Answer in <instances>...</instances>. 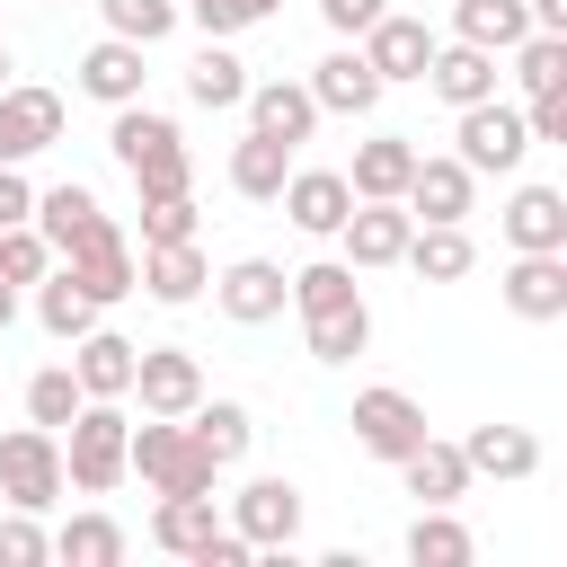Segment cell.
Listing matches in <instances>:
<instances>
[{
	"mask_svg": "<svg viewBox=\"0 0 567 567\" xmlns=\"http://www.w3.org/2000/svg\"><path fill=\"white\" fill-rule=\"evenodd\" d=\"M425 89L443 97V106H478V97H496V53H478V44H434V62H425Z\"/></svg>",
	"mask_w": 567,
	"mask_h": 567,
	"instance_id": "25",
	"label": "cell"
},
{
	"mask_svg": "<svg viewBox=\"0 0 567 567\" xmlns=\"http://www.w3.org/2000/svg\"><path fill=\"white\" fill-rule=\"evenodd\" d=\"M204 292L221 301V319H230V328H266V319H284V292H292V275H284L275 257H230V266H221Z\"/></svg>",
	"mask_w": 567,
	"mask_h": 567,
	"instance_id": "9",
	"label": "cell"
},
{
	"mask_svg": "<svg viewBox=\"0 0 567 567\" xmlns=\"http://www.w3.org/2000/svg\"><path fill=\"white\" fill-rule=\"evenodd\" d=\"M124 399H142V416H186V408L204 399V363H195L186 346H142Z\"/></svg>",
	"mask_w": 567,
	"mask_h": 567,
	"instance_id": "11",
	"label": "cell"
},
{
	"mask_svg": "<svg viewBox=\"0 0 567 567\" xmlns=\"http://www.w3.org/2000/svg\"><path fill=\"white\" fill-rule=\"evenodd\" d=\"M97 18H106V35H133V44H168L177 35V0H97Z\"/></svg>",
	"mask_w": 567,
	"mask_h": 567,
	"instance_id": "38",
	"label": "cell"
},
{
	"mask_svg": "<svg viewBox=\"0 0 567 567\" xmlns=\"http://www.w3.org/2000/svg\"><path fill=\"white\" fill-rule=\"evenodd\" d=\"M461 461H470V478H532L540 470V434L532 425H470L461 434Z\"/></svg>",
	"mask_w": 567,
	"mask_h": 567,
	"instance_id": "21",
	"label": "cell"
},
{
	"mask_svg": "<svg viewBox=\"0 0 567 567\" xmlns=\"http://www.w3.org/2000/svg\"><path fill=\"white\" fill-rule=\"evenodd\" d=\"M284 177H292V142H275V133H239V142H230V195L275 204Z\"/></svg>",
	"mask_w": 567,
	"mask_h": 567,
	"instance_id": "26",
	"label": "cell"
},
{
	"mask_svg": "<svg viewBox=\"0 0 567 567\" xmlns=\"http://www.w3.org/2000/svg\"><path fill=\"white\" fill-rule=\"evenodd\" d=\"M9 328H18V284L0 275V337H9Z\"/></svg>",
	"mask_w": 567,
	"mask_h": 567,
	"instance_id": "51",
	"label": "cell"
},
{
	"mask_svg": "<svg viewBox=\"0 0 567 567\" xmlns=\"http://www.w3.org/2000/svg\"><path fill=\"white\" fill-rule=\"evenodd\" d=\"M514 80H523V97H540V89H567V35H523L514 44Z\"/></svg>",
	"mask_w": 567,
	"mask_h": 567,
	"instance_id": "40",
	"label": "cell"
},
{
	"mask_svg": "<svg viewBox=\"0 0 567 567\" xmlns=\"http://www.w3.org/2000/svg\"><path fill=\"white\" fill-rule=\"evenodd\" d=\"M399 478H408V496L416 505H461L470 496V461H461V443H443V434H425L408 461H390Z\"/></svg>",
	"mask_w": 567,
	"mask_h": 567,
	"instance_id": "24",
	"label": "cell"
},
{
	"mask_svg": "<svg viewBox=\"0 0 567 567\" xmlns=\"http://www.w3.org/2000/svg\"><path fill=\"white\" fill-rule=\"evenodd\" d=\"M44 558H53V532L9 505V514H0V567H44Z\"/></svg>",
	"mask_w": 567,
	"mask_h": 567,
	"instance_id": "43",
	"label": "cell"
},
{
	"mask_svg": "<svg viewBox=\"0 0 567 567\" xmlns=\"http://www.w3.org/2000/svg\"><path fill=\"white\" fill-rule=\"evenodd\" d=\"M53 142H62V97L35 80H9L0 89V159H35Z\"/></svg>",
	"mask_w": 567,
	"mask_h": 567,
	"instance_id": "14",
	"label": "cell"
},
{
	"mask_svg": "<svg viewBox=\"0 0 567 567\" xmlns=\"http://www.w3.org/2000/svg\"><path fill=\"white\" fill-rule=\"evenodd\" d=\"M346 425H354V443H363L372 461H408V452L434 434V425H425V408H416L399 381H372V390H354Z\"/></svg>",
	"mask_w": 567,
	"mask_h": 567,
	"instance_id": "6",
	"label": "cell"
},
{
	"mask_svg": "<svg viewBox=\"0 0 567 567\" xmlns=\"http://www.w3.org/2000/svg\"><path fill=\"white\" fill-rule=\"evenodd\" d=\"M62 496H71V478H62V434H53V425H9V434H0V505L44 514V505H62Z\"/></svg>",
	"mask_w": 567,
	"mask_h": 567,
	"instance_id": "3",
	"label": "cell"
},
{
	"mask_svg": "<svg viewBox=\"0 0 567 567\" xmlns=\"http://www.w3.org/2000/svg\"><path fill=\"white\" fill-rule=\"evenodd\" d=\"M9 221H35V186H27V159H0V230Z\"/></svg>",
	"mask_w": 567,
	"mask_h": 567,
	"instance_id": "47",
	"label": "cell"
},
{
	"mask_svg": "<svg viewBox=\"0 0 567 567\" xmlns=\"http://www.w3.org/2000/svg\"><path fill=\"white\" fill-rule=\"evenodd\" d=\"M354 292H363V284H354V266H346V257H319V266H301V275H292V292H284V301L310 319V310H328V301H354Z\"/></svg>",
	"mask_w": 567,
	"mask_h": 567,
	"instance_id": "41",
	"label": "cell"
},
{
	"mask_svg": "<svg viewBox=\"0 0 567 567\" xmlns=\"http://www.w3.org/2000/svg\"><path fill=\"white\" fill-rule=\"evenodd\" d=\"M0 275H9L18 292L44 284V275H53V239H44L35 221H9V230H0Z\"/></svg>",
	"mask_w": 567,
	"mask_h": 567,
	"instance_id": "42",
	"label": "cell"
},
{
	"mask_svg": "<svg viewBox=\"0 0 567 567\" xmlns=\"http://www.w3.org/2000/svg\"><path fill=\"white\" fill-rule=\"evenodd\" d=\"M319 18H328V27L346 35V44H354V35H363V27L381 18V0H319Z\"/></svg>",
	"mask_w": 567,
	"mask_h": 567,
	"instance_id": "48",
	"label": "cell"
},
{
	"mask_svg": "<svg viewBox=\"0 0 567 567\" xmlns=\"http://www.w3.org/2000/svg\"><path fill=\"white\" fill-rule=\"evenodd\" d=\"M186 425H195V443H204L221 470H239V461H248V443H257V416H248L239 399H213V390L186 408Z\"/></svg>",
	"mask_w": 567,
	"mask_h": 567,
	"instance_id": "30",
	"label": "cell"
},
{
	"mask_svg": "<svg viewBox=\"0 0 567 567\" xmlns=\"http://www.w3.org/2000/svg\"><path fill=\"white\" fill-rule=\"evenodd\" d=\"M124 434H133L124 399H80V416L62 425V478L80 496H106L124 478Z\"/></svg>",
	"mask_w": 567,
	"mask_h": 567,
	"instance_id": "2",
	"label": "cell"
},
{
	"mask_svg": "<svg viewBox=\"0 0 567 567\" xmlns=\"http://www.w3.org/2000/svg\"><path fill=\"white\" fill-rule=\"evenodd\" d=\"M89 221H97V195H89L80 177H62V186H35V230L53 239V257H62V248H71Z\"/></svg>",
	"mask_w": 567,
	"mask_h": 567,
	"instance_id": "36",
	"label": "cell"
},
{
	"mask_svg": "<svg viewBox=\"0 0 567 567\" xmlns=\"http://www.w3.org/2000/svg\"><path fill=\"white\" fill-rule=\"evenodd\" d=\"M470 558H478L470 523H461L452 505H416V523H408V567H470Z\"/></svg>",
	"mask_w": 567,
	"mask_h": 567,
	"instance_id": "31",
	"label": "cell"
},
{
	"mask_svg": "<svg viewBox=\"0 0 567 567\" xmlns=\"http://www.w3.org/2000/svg\"><path fill=\"white\" fill-rule=\"evenodd\" d=\"M496 292H505V310L532 319V328L567 319V248H514V266L496 275Z\"/></svg>",
	"mask_w": 567,
	"mask_h": 567,
	"instance_id": "8",
	"label": "cell"
},
{
	"mask_svg": "<svg viewBox=\"0 0 567 567\" xmlns=\"http://www.w3.org/2000/svg\"><path fill=\"white\" fill-rule=\"evenodd\" d=\"M301 337H310V363H354V354L372 346V310H363V292H354V301L310 310V319H301Z\"/></svg>",
	"mask_w": 567,
	"mask_h": 567,
	"instance_id": "29",
	"label": "cell"
},
{
	"mask_svg": "<svg viewBox=\"0 0 567 567\" xmlns=\"http://www.w3.org/2000/svg\"><path fill=\"white\" fill-rule=\"evenodd\" d=\"M35 319H44V337H62V346H71V337H89V328H97V301L53 266V275L35 284Z\"/></svg>",
	"mask_w": 567,
	"mask_h": 567,
	"instance_id": "37",
	"label": "cell"
},
{
	"mask_svg": "<svg viewBox=\"0 0 567 567\" xmlns=\"http://www.w3.org/2000/svg\"><path fill=\"white\" fill-rule=\"evenodd\" d=\"M133 337H115V328H89V337H71V381L89 390V399H124L133 390Z\"/></svg>",
	"mask_w": 567,
	"mask_h": 567,
	"instance_id": "23",
	"label": "cell"
},
{
	"mask_svg": "<svg viewBox=\"0 0 567 567\" xmlns=\"http://www.w3.org/2000/svg\"><path fill=\"white\" fill-rule=\"evenodd\" d=\"M399 266H416V284H461V275L478 266V248H470V230H461V221H416Z\"/></svg>",
	"mask_w": 567,
	"mask_h": 567,
	"instance_id": "27",
	"label": "cell"
},
{
	"mask_svg": "<svg viewBox=\"0 0 567 567\" xmlns=\"http://www.w3.org/2000/svg\"><path fill=\"white\" fill-rule=\"evenodd\" d=\"M142 53L151 44H133V35H97L89 53H80V97H97V106H133L142 97Z\"/></svg>",
	"mask_w": 567,
	"mask_h": 567,
	"instance_id": "18",
	"label": "cell"
},
{
	"mask_svg": "<svg viewBox=\"0 0 567 567\" xmlns=\"http://www.w3.org/2000/svg\"><path fill=\"white\" fill-rule=\"evenodd\" d=\"M230 532H239L257 558H284V549L301 540V487L275 478V470L239 478V496H230Z\"/></svg>",
	"mask_w": 567,
	"mask_h": 567,
	"instance_id": "5",
	"label": "cell"
},
{
	"mask_svg": "<svg viewBox=\"0 0 567 567\" xmlns=\"http://www.w3.org/2000/svg\"><path fill=\"white\" fill-rule=\"evenodd\" d=\"M523 9H532V27H540V35H567V0H523Z\"/></svg>",
	"mask_w": 567,
	"mask_h": 567,
	"instance_id": "50",
	"label": "cell"
},
{
	"mask_svg": "<svg viewBox=\"0 0 567 567\" xmlns=\"http://www.w3.org/2000/svg\"><path fill=\"white\" fill-rule=\"evenodd\" d=\"M124 549H133V540H124L115 514H71V523L53 532V558H62V567H124Z\"/></svg>",
	"mask_w": 567,
	"mask_h": 567,
	"instance_id": "35",
	"label": "cell"
},
{
	"mask_svg": "<svg viewBox=\"0 0 567 567\" xmlns=\"http://www.w3.org/2000/svg\"><path fill=\"white\" fill-rule=\"evenodd\" d=\"M248 558H257V549H248V540H239L230 523H221V532H213V540L195 549V567H248Z\"/></svg>",
	"mask_w": 567,
	"mask_h": 567,
	"instance_id": "49",
	"label": "cell"
},
{
	"mask_svg": "<svg viewBox=\"0 0 567 567\" xmlns=\"http://www.w3.org/2000/svg\"><path fill=\"white\" fill-rule=\"evenodd\" d=\"M239 106H248V133H275V142H292V151L319 133V97H310L301 80H248Z\"/></svg>",
	"mask_w": 567,
	"mask_h": 567,
	"instance_id": "19",
	"label": "cell"
},
{
	"mask_svg": "<svg viewBox=\"0 0 567 567\" xmlns=\"http://www.w3.org/2000/svg\"><path fill=\"white\" fill-rule=\"evenodd\" d=\"M80 399H89V390L71 381V363H44V372L27 381V425H53V434H62V425L80 416Z\"/></svg>",
	"mask_w": 567,
	"mask_h": 567,
	"instance_id": "39",
	"label": "cell"
},
{
	"mask_svg": "<svg viewBox=\"0 0 567 567\" xmlns=\"http://www.w3.org/2000/svg\"><path fill=\"white\" fill-rule=\"evenodd\" d=\"M354 44H363V62H372V71H381V89H390V80H425V62H434V44H443V35H434L425 18H408V9H381Z\"/></svg>",
	"mask_w": 567,
	"mask_h": 567,
	"instance_id": "12",
	"label": "cell"
},
{
	"mask_svg": "<svg viewBox=\"0 0 567 567\" xmlns=\"http://www.w3.org/2000/svg\"><path fill=\"white\" fill-rule=\"evenodd\" d=\"M275 204L292 213V230H310V239H337V221L354 213V186H346V168H292Z\"/></svg>",
	"mask_w": 567,
	"mask_h": 567,
	"instance_id": "17",
	"label": "cell"
},
{
	"mask_svg": "<svg viewBox=\"0 0 567 567\" xmlns=\"http://www.w3.org/2000/svg\"><path fill=\"white\" fill-rule=\"evenodd\" d=\"M301 89L319 97V115H372V106H381V71L363 62V44H337L328 62H310Z\"/></svg>",
	"mask_w": 567,
	"mask_h": 567,
	"instance_id": "16",
	"label": "cell"
},
{
	"mask_svg": "<svg viewBox=\"0 0 567 567\" xmlns=\"http://www.w3.org/2000/svg\"><path fill=\"white\" fill-rule=\"evenodd\" d=\"M523 133H532V142H567V89H540V97L523 106Z\"/></svg>",
	"mask_w": 567,
	"mask_h": 567,
	"instance_id": "46",
	"label": "cell"
},
{
	"mask_svg": "<svg viewBox=\"0 0 567 567\" xmlns=\"http://www.w3.org/2000/svg\"><path fill=\"white\" fill-rule=\"evenodd\" d=\"M514 248H567V195L558 186H514V204L496 213Z\"/></svg>",
	"mask_w": 567,
	"mask_h": 567,
	"instance_id": "28",
	"label": "cell"
},
{
	"mask_svg": "<svg viewBox=\"0 0 567 567\" xmlns=\"http://www.w3.org/2000/svg\"><path fill=\"white\" fill-rule=\"evenodd\" d=\"M53 266H62V275H71V284H80V292H89L97 310L133 292V239H124V230H115L106 213H97V221H89V230H80V239H71V248L53 257Z\"/></svg>",
	"mask_w": 567,
	"mask_h": 567,
	"instance_id": "7",
	"label": "cell"
},
{
	"mask_svg": "<svg viewBox=\"0 0 567 567\" xmlns=\"http://www.w3.org/2000/svg\"><path fill=\"white\" fill-rule=\"evenodd\" d=\"M204 284H213V257H204L195 239H151V248L133 257V292H151L159 310L204 301Z\"/></svg>",
	"mask_w": 567,
	"mask_h": 567,
	"instance_id": "10",
	"label": "cell"
},
{
	"mask_svg": "<svg viewBox=\"0 0 567 567\" xmlns=\"http://www.w3.org/2000/svg\"><path fill=\"white\" fill-rule=\"evenodd\" d=\"M408 230H416V213H408V204H354V213L337 221V239H346V266H354V275L399 266V257H408Z\"/></svg>",
	"mask_w": 567,
	"mask_h": 567,
	"instance_id": "15",
	"label": "cell"
},
{
	"mask_svg": "<svg viewBox=\"0 0 567 567\" xmlns=\"http://www.w3.org/2000/svg\"><path fill=\"white\" fill-rule=\"evenodd\" d=\"M452 35L478 44V53H514L532 35V9L523 0H452Z\"/></svg>",
	"mask_w": 567,
	"mask_h": 567,
	"instance_id": "32",
	"label": "cell"
},
{
	"mask_svg": "<svg viewBox=\"0 0 567 567\" xmlns=\"http://www.w3.org/2000/svg\"><path fill=\"white\" fill-rule=\"evenodd\" d=\"M151 239H195V195H142V248Z\"/></svg>",
	"mask_w": 567,
	"mask_h": 567,
	"instance_id": "45",
	"label": "cell"
},
{
	"mask_svg": "<svg viewBox=\"0 0 567 567\" xmlns=\"http://www.w3.org/2000/svg\"><path fill=\"white\" fill-rule=\"evenodd\" d=\"M416 221H470V204H478V177L452 159V151H416V168H408V195H399Z\"/></svg>",
	"mask_w": 567,
	"mask_h": 567,
	"instance_id": "13",
	"label": "cell"
},
{
	"mask_svg": "<svg viewBox=\"0 0 567 567\" xmlns=\"http://www.w3.org/2000/svg\"><path fill=\"white\" fill-rule=\"evenodd\" d=\"M124 478H142L151 496H213L221 461L195 443L186 416H142V425L124 434Z\"/></svg>",
	"mask_w": 567,
	"mask_h": 567,
	"instance_id": "1",
	"label": "cell"
},
{
	"mask_svg": "<svg viewBox=\"0 0 567 567\" xmlns=\"http://www.w3.org/2000/svg\"><path fill=\"white\" fill-rule=\"evenodd\" d=\"M106 151L124 159V177L133 168H151V159H168V151H186V133H177V115H159V106H115V124H106Z\"/></svg>",
	"mask_w": 567,
	"mask_h": 567,
	"instance_id": "22",
	"label": "cell"
},
{
	"mask_svg": "<svg viewBox=\"0 0 567 567\" xmlns=\"http://www.w3.org/2000/svg\"><path fill=\"white\" fill-rule=\"evenodd\" d=\"M461 124H452V159L470 168V177H514L523 159H532V133H523V106H505V97H478V106H452Z\"/></svg>",
	"mask_w": 567,
	"mask_h": 567,
	"instance_id": "4",
	"label": "cell"
},
{
	"mask_svg": "<svg viewBox=\"0 0 567 567\" xmlns=\"http://www.w3.org/2000/svg\"><path fill=\"white\" fill-rule=\"evenodd\" d=\"M213 532H221L213 496H159V514H151V549H168V558H195Z\"/></svg>",
	"mask_w": 567,
	"mask_h": 567,
	"instance_id": "34",
	"label": "cell"
},
{
	"mask_svg": "<svg viewBox=\"0 0 567 567\" xmlns=\"http://www.w3.org/2000/svg\"><path fill=\"white\" fill-rule=\"evenodd\" d=\"M186 97H195V106H213V115L248 97V62L230 53V35H204V53L186 62Z\"/></svg>",
	"mask_w": 567,
	"mask_h": 567,
	"instance_id": "33",
	"label": "cell"
},
{
	"mask_svg": "<svg viewBox=\"0 0 567 567\" xmlns=\"http://www.w3.org/2000/svg\"><path fill=\"white\" fill-rule=\"evenodd\" d=\"M186 18L204 35H248L257 18H275V0H186Z\"/></svg>",
	"mask_w": 567,
	"mask_h": 567,
	"instance_id": "44",
	"label": "cell"
},
{
	"mask_svg": "<svg viewBox=\"0 0 567 567\" xmlns=\"http://www.w3.org/2000/svg\"><path fill=\"white\" fill-rule=\"evenodd\" d=\"M0 89H9V44H0Z\"/></svg>",
	"mask_w": 567,
	"mask_h": 567,
	"instance_id": "52",
	"label": "cell"
},
{
	"mask_svg": "<svg viewBox=\"0 0 567 567\" xmlns=\"http://www.w3.org/2000/svg\"><path fill=\"white\" fill-rule=\"evenodd\" d=\"M408 168H416V142L408 133H372V142H354L346 186H354V204H399L408 195Z\"/></svg>",
	"mask_w": 567,
	"mask_h": 567,
	"instance_id": "20",
	"label": "cell"
}]
</instances>
